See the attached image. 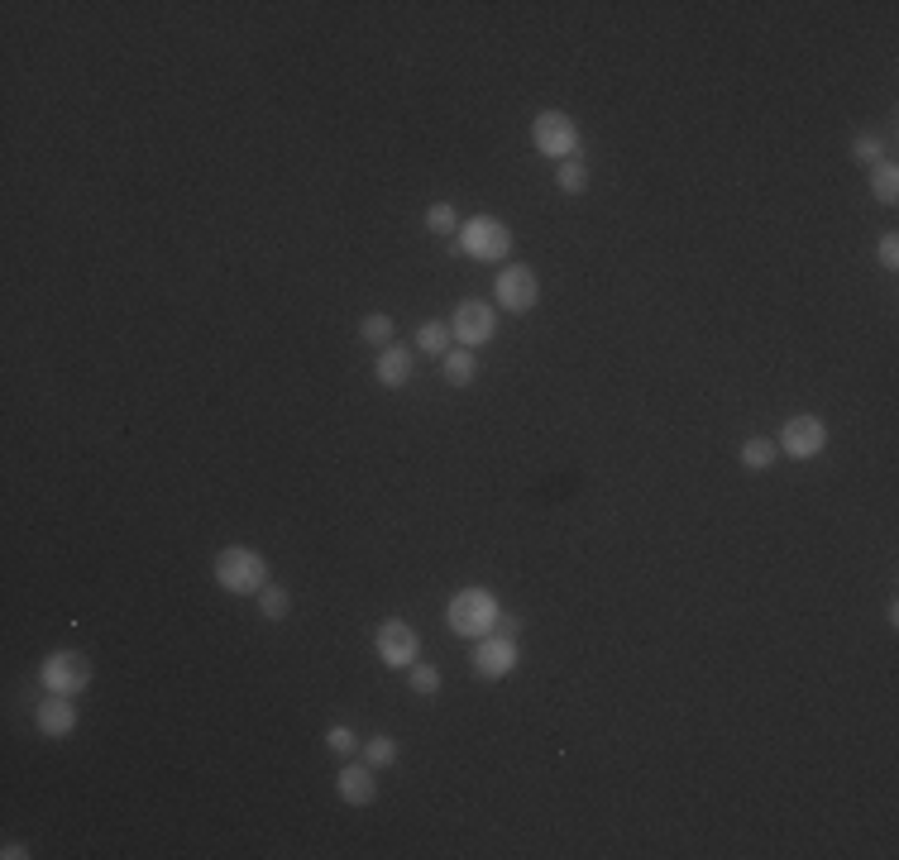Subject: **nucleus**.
Listing matches in <instances>:
<instances>
[{
    "instance_id": "f257e3e1",
    "label": "nucleus",
    "mask_w": 899,
    "mask_h": 860,
    "mask_svg": "<svg viewBox=\"0 0 899 860\" xmlns=\"http://www.w3.org/2000/svg\"><path fill=\"white\" fill-rule=\"evenodd\" d=\"M211 574H216V583L230 598H259L268 583H273L268 559L259 555V550H249V545H225L216 555V564H211Z\"/></svg>"
},
{
    "instance_id": "5701e85b",
    "label": "nucleus",
    "mask_w": 899,
    "mask_h": 860,
    "mask_svg": "<svg viewBox=\"0 0 899 860\" xmlns=\"http://www.w3.org/2000/svg\"><path fill=\"white\" fill-rule=\"evenodd\" d=\"M426 230L431 235H460V215H455V201H436L426 211Z\"/></svg>"
},
{
    "instance_id": "2eb2a0df",
    "label": "nucleus",
    "mask_w": 899,
    "mask_h": 860,
    "mask_svg": "<svg viewBox=\"0 0 899 860\" xmlns=\"http://www.w3.org/2000/svg\"><path fill=\"white\" fill-rule=\"evenodd\" d=\"M359 340L388 349V344H393V316H388V311H369V316L359 321Z\"/></svg>"
},
{
    "instance_id": "6ab92c4d",
    "label": "nucleus",
    "mask_w": 899,
    "mask_h": 860,
    "mask_svg": "<svg viewBox=\"0 0 899 860\" xmlns=\"http://www.w3.org/2000/svg\"><path fill=\"white\" fill-rule=\"evenodd\" d=\"M852 158L866 172L880 168V163H890V158H885V139H876V134H856V139H852Z\"/></svg>"
},
{
    "instance_id": "bb28decb",
    "label": "nucleus",
    "mask_w": 899,
    "mask_h": 860,
    "mask_svg": "<svg viewBox=\"0 0 899 860\" xmlns=\"http://www.w3.org/2000/svg\"><path fill=\"white\" fill-rule=\"evenodd\" d=\"M0 856H5V860H24V856H29V846H24V841H5V851H0Z\"/></svg>"
},
{
    "instance_id": "4be33fe9",
    "label": "nucleus",
    "mask_w": 899,
    "mask_h": 860,
    "mask_svg": "<svg viewBox=\"0 0 899 860\" xmlns=\"http://www.w3.org/2000/svg\"><path fill=\"white\" fill-rule=\"evenodd\" d=\"M259 612H264V622H283L287 612H292V593L278 588V583H268L264 593H259Z\"/></svg>"
},
{
    "instance_id": "6e6552de",
    "label": "nucleus",
    "mask_w": 899,
    "mask_h": 860,
    "mask_svg": "<svg viewBox=\"0 0 899 860\" xmlns=\"http://www.w3.org/2000/svg\"><path fill=\"white\" fill-rule=\"evenodd\" d=\"M493 297H498V306H503V311H512V316H527V311H536V301H541V278H536V268H527V263H512V268H503V273H498V282H493Z\"/></svg>"
},
{
    "instance_id": "aec40b11",
    "label": "nucleus",
    "mask_w": 899,
    "mask_h": 860,
    "mask_svg": "<svg viewBox=\"0 0 899 860\" xmlns=\"http://www.w3.org/2000/svg\"><path fill=\"white\" fill-rule=\"evenodd\" d=\"M555 187L565 196H579L584 187H589V168H584V158H570V163H560L555 168Z\"/></svg>"
},
{
    "instance_id": "0eeeda50",
    "label": "nucleus",
    "mask_w": 899,
    "mask_h": 860,
    "mask_svg": "<svg viewBox=\"0 0 899 860\" xmlns=\"http://www.w3.org/2000/svg\"><path fill=\"white\" fill-rule=\"evenodd\" d=\"M373 650L388 669H412L421 660V631L412 622H402V617H388L373 636Z\"/></svg>"
},
{
    "instance_id": "ddd939ff",
    "label": "nucleus",
    "mask_w": 899,
    "mask_h": 860,
    "mask_svg": "<svg viewBox=\"0 0 899 860\" xmlns=\"http://www.w3.org/2000/svg\"><path fill=\"white\" fill-rule=\"evenodd\" d=\"M412 349L407 344H388L378 359H373V378H378V387H407L412 383Z\"/></svg>"
},
{
    "instance_id": "a211bd4d",
    "label": "nucleus",
    "mask_w": 899,
    "mask_h": 860,
    "mask_svg": "<svg viewBox=\"0 0 899 860\" xmlns=\"http://www.w3.org/2000/svg\"><path fill=\"white\" fill-rule=\"evenodd\" d=\"M775 454H780V450H775V440H761V435H751V440L742 445V464L751 473H766L770 464H775Z\"/></svg>"
},
{
    "instance_id": "20e7f679",
    "label": "nucleus",
    "mask_w": 899,
    "mask_h": 860,
    "mask_svg": "<svg viewBox=\"0 0 899 860\" xmlns=\"http://www.w3.org/2000/svg\"><path fill=\"white\" fill-rule=\"evenodd\" d=\"M531 144L546 153V158H555V163H570V158H579V149H584L579 125H574V115H565V110H541V115L531 120Z\"/></svg>"
},
{
    "instance_id": "393cba45",
    "label": "nucleus",
    "mask_w": 899,
    "mask_h": 860,
    "mask_svg": "<svg viewBox=\"0 0 899 860\" xmlns=\"http://www.w3.org/2000/svg\"><path fill=\"white\" fill-rule=\"evenodd\" d=\"M326 746H330V755H354L359 751V736H354V727H345V722H330Z\"/></svg>"
},
{
    "instance_id": "412c9836",
    "label": "nucleus",
    "mask_w": 899,
    "mask_h": 860,
    "mask_svg": "<svg viewBox=\"0 0 899 860\" xmlns=\"http://www.w3.org/2000/svg\"><path fill=\"white\" fill-rule=\"evenodd\" d=\"M364 760H369L373 770H388V765H397V741H393V736H383V731H373L369 741H364Z\"/></svg>"
},
{
    "instance_id": "9b49d317",
    "label": "nucleus",
    "mask_w": 899,
    "mask_h": 860,
    "mask_svg": "<svg viewBox=\"0 0 899 860\" xmlns=\"http://www.w3.org/2000/svg\"><path fill=\"white\" fill-rule=\"evenodd\" d=\"M34 727H39V736H48V741H67V736L77 731V698H67V693H48V698H39Z\"/></svg>"
},
{
    "instance_id": "4468645a",
    "label": "nucleus",
    "mask_w": 899,
    "mask_h": 860,
    "mask_svg": "<svg viewBox=\"0 0 899 860\" xmlns=\"http://www.w3.org/2000/svg\"><path fill=\"white\" fill-rule=\"evenodd\" d=\"M440 373H445V383H450V387H469L474 378H479V359H474V349L450 344V354L440 359Z\"/></svg>"
},
{
    "instance_id": "f03ea898",
    "label": "nucleus",
    "mask_w": 899,
    "mask_h": 860,
    "mask_svg": "<svg viewBox=\"0 0 899 860\" xmlns=\"http://www.w3.org/2000/svg\"><path fill=\"white\" fill-rule=\"evenodd\" d=\"M503 602L493 598L488 588H464V593H455V598L445 602V622H450V631L455 636H464V641H483V636H493L498 626H503Z\"/></svg>"
},
{
    "instance_id": "7ed1b4c3",
    "label": "nucleus",
    "mask_w": 899,
    "mask_h": 860,
    "mask_svg": "<svg viewBox=\"0 0 899 860\" xmlns=\"http://www.w3.org/2000/svg\"><path fill=\"white\" fill-rule=\"evenodd\" d=\"M455 244H460V254L479 258V263H498V258L512 254V230L498 215H469L460 225V235H455Z\"/></svg>"
},
{
    "instance_id": "f3484780",
    "label": "nucleus",
    "mask_w": 899,
    "mask_h": 860,
    "mask_svg": "<svg viewBox=\"0 0 899 860\" xmlns=\"http://www.w3.org/2000/svg\"><path fill=\"white\" fill-rule=\"evenodd\" d=\"M417 349L421 354H440V359H445V354H450V321H426L417 330Z\"/></svg>"
},
{
    "instance_id": "423d86ee",
    "label": "nucleus",
    "mask_w": 899,
    "mask_h": 860,
    "mask_svg": "<svg viewBox=\"0 0 899 860\" xmlns=\"http://www.w3.org/2000/svg\"><path fill=\"white\" fill-rule=\"evenodd\" d=\"M450 335H455V344H464V349L488 344L493 335H498V306L483 301V297L460 301V306L450 311Z\"/></svg>"
},
{
    "instance_id": "dca6fc26",
    "label": "nucleus",
    "mask_w": 899,
    "mask_h": 860,
    "mask_svg": "<svg viewBox=\"0 0 899 860\" xmlns=\"http://www.w3.org/2000/svg\"><path fill=\"white\" fill-rule=\"evenodd\" d=\"M871 196H876L880 206H895V201H899V168H895V163L871 168Z\"/></svg>"
},
{
    "instance_id": "1a4fd4ad",
    "label": "nucleus",
    "mask_w": 899,
    "mask_h": 860,
    "mask_svg": "<svg viewBox=\"0 0 899 860\" xmlns=\"http://www.w3.org/2000/svg\"><path fill=\"white\" fill-rule=\"evenodd\" d=\"M828 440H833V435H828V421L804 411V416H790V421L780 426V445H775V450H785L790 459H818V454L828 450Z\"/></svg>"
},
{
    "instance_id": "39448f33",
    "label": "nucleus",
    "mask_w": 899,
    "mask_h": 860,
    "mask_svg": "<svg viewBox=\"0 0 899 860\" xmlns=\"http://www.w3.org/2000/svg\"><path fill=\"white\" fill-rule=\"evenodd\" d=\"M39 684L48 693H67V698H82L91 688V660L82 650H53L39 669Z\"/></svg>"
},
{
    "instance_id": "f8f14e48",
    "label": "nucleus",
    "mask_w": 899,
    "mask_h": 860,
    "mask_svg": "<svg viewBox=\"0 0 899 860\" xmlns=\"http://www.w3.org/2000/svg\"><path fill=\"white\" fill-rule=\"evenodd\" d=\"M335 789H340V798H345L350 808H369L373 798H378V770H373V765H345V770L335 774Z\"/></svg>"
},
{
    "instance_id": "9d476101",
    "label": "nucleus",
    "mask_w": 899,
    "mask_h": 860,
    "mask_svg": "<svg viewBox=\"0 0 899 860\" xmlns=\"http://www.w3.org/2000/svg\"><path fill=\"white\" fill-rule=\"evenodd\" d=\"M517 660H522V645H517V636L503 631V626L474 645V674H479V679H507V674L517 669Z\"/></svg>"
},
{
    "instance_id": "a878e982",
    "label": "nucleus",
    "mask_w": 899,
    "mask_h": 860,
    "mask_svg": "<svg viewBox=\"0 0 899 860\" xmlns=\"http://www.w3.org/2000/svg\"><path fill=\"white\" fill-rule=\"evenodd\" d=\"M876 258H880V268H890V273L899 268V235H895V230H890V235H880Z\"/></svg>"
},
{
    "instance_id": "b1692460",
    "label": "nucleus",
    "mask_w": 899,
    "mask_h": 860,
    "mask_svg": "<svg viewBox=\"0 0 899 860\" xmlns=\"http://www.w3.org/2000/svg\"><path fill=\"white\" fill-rule=\"evenodd\" d=\"M407 684H412L417 698H436V693H440V669L426 665V660H417V665L407 669Z\"/></svg>"
}]
</instances>
